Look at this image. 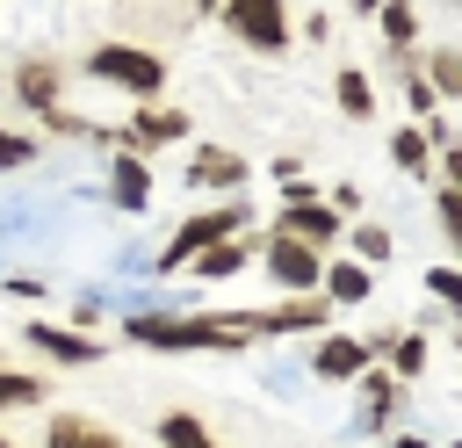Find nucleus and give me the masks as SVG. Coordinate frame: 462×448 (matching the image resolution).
<instances>
[{
	"mask_svg": "<svg viewBox=\"0 0 462 448\" xmlns=\"http://www.w3.org/2000/svg\"><path fill=\"white\" fill-rule=\"evenodd\" d=\"M123 332H130L137 347H166V354H231V347L260 340V311H195V318L137 311Z\"/></svg>",
	"mask_w": 462,
	"mask_h": 448,
	"instance_id": "f257e3e1",
	"label": "nucleus"
},
{
	"mask_svg": "<svg viewBox=\"0 0 462 448\" xmlns=\"http://www.w3.org/2000/svg\"><path fill=\"white\" fill-rule=\"evenodd\" d=\"M245 231V202L231 195V202H217V210H202V217H188L166 246H159V275H173V267H188L195 253H209V246H224V238H238Z\"/></svg>",
	"mask_w": 462,
	"mask_h": 448,
	"instance_id": "f03ea898",
	"label": "nucleus"
},
{
	"mask_svg": "<svg viewBox=\"0 0 462 448\" xmlns=\"http://www.w3.org/2000/svg\"><path fill=\"white\" fill-rule=\"evenodd\" d=\"M87 72L108 79V87H123V94H137V101H152V94L166 87V58H152L144 43H101V51L87 58Z\"/></svg>",
	"mask_w": 462,
	"mask_h": 448,
	"instance_id": "7ed1b4c3",
	"label": "nucleus"
},
{
	"mask_svg": "<svg viewBox=\"0 0 462 448\" xmlns=\"http://www.w3.org/2000/svg\"><path fill=\"white\" fill-rule=\"evenodd\" d=\"M224 29L245 36L253 51H289V14H282L274 0H231V7H224Z\"/></svg>",
	"mask_w": 462,
	"mask_h": 448,
	"instance_id": "20e7f679",
	"label": "nucleus"
},
{
	"mask_svg": "<svg viewBox=\"0 0 462 448\" xmlns=\"http://www.w3.org/2000/svg\"><path fill=\"white\" fill-rule=\"evenodd\" d=\"M339 231H346V224H339L325 202H282V231H274V238H296V246L318 253V246H332Z\"/></svg>",
	"mask_w": 462,
	"mask_h": 448,
	"instance_id": "39448f33",
	"label": "nucleus"
},
{
	"mask_svg": "<svg viewBox=\"0 0 462 448\" xmlns=\"http://www.w3.org/2000/svg\"><path fill=\"white\" fill-rule=\"evenodd\" d=\"M267 275H274V289H318L325 260L310 246H296V238H267Z\"/></svg>",
	"mask_w": 462,
	"mask_h": 448,
	"instance_id": "423d86ee",
	"label": "nucleus"
},
{
	"mask_svg": "<svg viewBox=\"0 0 462 448\" xmlns=\"http://www.w3.org/2000/svg\"><path fill=\"white\" fill-rule=\"evenodd\" d=\"M29 347H43L58 369H87V361H101V347H94L87 332H72V325H43V318L29 325Z\"/></svg>",
	"mask_w": 462,
	"mask_h": 448,
	"instance_id": "0eeeda50",
	"label": "nucleus"
},
{
	"mask_svg": "<svg viewBox=\"0 0 462 448\" xmlns=\"http://www.w3.org/2000/svg\"><path fill=\"white\" fill-rule=\"evenodd\" d=\"M58 87H65L58 58H22V65H14V94H22L36 116H51V108H58Z\"/></svg>",
	"mask_w": 462,
	"mask_h": 448,
	"instance_id": "6e6552de",
	"label": "nucleus"
},
{
	"mask_svg": "<svg viewBox=\"0 0 462 448\" xmlns=\"http://www.w3.org/2000/svg\"><path fill=\"white\" fill-rule=\"evenodd\" d=\"M173 137H188V116L180 108H137L130 116V130H123V152H137V145H173Z\"/></svg>",
	"mask_w": 462,
	"mask_h": 448,
	"instance_id": "1a4fd4ad",
	"label": "nucleus"
},
{
	"mask_svg": "<svg viewBox=\"0 0 462 448\" xmlns=\"http://www.w3.org/2000/svg\"><path fill=\"white\" fill-rule=\"evenodd\" d=\"M43 448H123V434H116V426H94V419H79V412H58V419L43 426Z\"/></svg>",
	"mask_w": 462,
	"mask_h": 448,
	"instance_id": "9d476101",
	"label": "nucleus"
},
{
	"mask_svg": "<svg viewBox=\"0 0 462 448\" xmlns=\"http://www.w3.org/2000/svg\"><path fill=\"white\" fill-rule=\"evenodd\" d=\"M188 181H195V188H224V195H238L245 159H238V152H224V145H202V152H195V166H188Z\"/></svg>",
	"mask_w": 462,
	"mask_h": 448,
	"instance_id": "9b49d317",
	"label": "nucleus"
},
{
	"mask_svg": "<svg viewBox=\"0 0 462 448\" xmlns=\"http://www.w3.org/2000/svg\"><path fill=\"white\" fill-rule=\"evenodd\" d=\"M310 369H318V376H332V383H346V376H361V369H368V340H346V332H332V340L310 354Z\"/></svg>",
	"mask_w": 462,
	"mask_h": 448,
	"instance_id": "f8f14e48",
	"label": "nucleus"
},
{
	"mask_svg": "<svg viewBox=\"0 0 462 448\" xmlns=\"http://www.w3.org/2000/svg\"><path fill=\"white\" fill-rule=\"evenodd\" d=\"M318 325H325L318 296H282L274 311H260V332H318Z\"/></svg>",
	"mask_w": 462,
	"mask_h": 448,
	"instance_id": "ddd939ff",
	"label": "nucleus"
},
{
	"mask_svg": "<svg viewBox=\"0 0 462 448\" xmlns=\"http://www.w3.org/2000/svg\"><path fill=\"white\" fill-rule=\"evenodd\" d=\"M318 289H325L318 303H361V296L375 289V275H368V267H354V260H332V267L318 275Z\"/></svg>",
	"mask_w": 462,
	"mask_h": 448,
	"instance_id": "4468645a",
	"label": "nucleus"
},
{
	"mask_svg": "<svg viewBox=\"0 0 462 448\" xmlns=\"http://www.w3.org/2000/svg\"><path fill=\"white\" fill-rule=\"evenodd\" d=\"M108 173H116L108 188H116V202H123V210H144V202H152V181H144V159H137V152H116V166H108Z\"/></svg>",
	"mask_w": 462,
	"mask_h": 448,
	"instance_id": "2eb2a0df",
	"label": "nucleus"
},
{
	"mask_svg": "<svg viewBox=\"0 0 462 448\" xmlns=\"http://www.w3.org/2000/svg\"><path fill=\"white\" fill-rule=\"evenodd\" d=\"M419 79H426V94H433V101H455V94H462V51H433Z\"/></svg>",
	"mask_w": 462,
	"mask_h": 448,
	"instance_id": "dca6fc26",
	"label": "nucleus"
},
{
	"mask_svg": "<svg viewBox=\"0 0 462 448\" xmlns=\"http://www.w3.org/2000/svg\"><path fill=\"white\" fill-rule=\"evenodd\" d=\"M245 260H253V246H245V238H224V246H209V253H195V260H188V267H195V275H209V282H217V275H238V267H245Z\"/></svg>",
	"mask_w": 462,
	"mask_h": 448,
	"instance_id": "f3484780",
	"label": "nucleus"
},
{
	"mask_svg": "<svg viewBox=\"0 0 462 448\" xmlns=\"http://www.w3.org/2000/svg\"><path fill=\"white\" fill-rule=\"evenodd\" d=\"M375 29L397 43V51H411V36H419V7H404V0H390V7H375Z\"/></svg>",
	"mask_w": 462,
	"mask_h": 448,
	"instance_id": "a211bd4d",
	"label": "nucleus"
},
{
	"mask_svg": "<svg viewBox=\"0 0 462 448\" xmlns=\"http://www.w3.org/2000/svg\"><path fill=\"white\" fill-rule=\"evenodd\" d=\"M159 441H166V448H217V441H209V426H202V419H188V412H166V419H159Z\"/></svg>",
	"mask_w": 462,
	"mask_h": 448,
	"instance_id": "6ab92c4d",
	"label": "nucleus"
},
{
	"mask_svg": "<svg viewBox=\"0 0 462 448\" xmlns=\"http://www.w3.org/2000/svg\"><path fill=\"white\" fill-rule=\"evenodd\" d=\"M346 238H354V267H375V260H390V246H397L383 224H354Z\"/></svg>",
	"mask_w": 462,
	"mask_h": 448,
	"instance_id": "aec40b11",
	"label": "nucleus"
},
{
	"mask_svg": "<svg viewBox=\"0 0 462 448\" xmlns=\"http://www.w3.org/2000/svg\"><path fill=\"white\" fill-rule=\"evenodd\" d=\"M390 159H397V166H404V173H426V166H433V152H426V137H419V130H411V123H404V130H397V137H390Z\"/></svg>",
	"mask_w": 462,
	"mask_h": 448,
	"instance_id": "412c9836",
	"label": "nucleus"
},
{
	"mask_svg": "<svg viewBox=\"0 0 462 448\" xmlns=\"http://www.w3.org/2000/svg\"><path fill=\"white\" fill-rule=\"evenodd\" d=\"M14 405H43V383L22 369H0V412H14Z\"/></svg>",
	"mask_w": 462,
	"mask_h": 448,
	"instance_id": "4be33fe9",
	"label": "nucleus"
},
{
	"mask_svg": "<svg viewBox=\"0 0 462 448\" xmlns=\"http://www.w3.org/2000/svg\"><path fill=\"white\" fill-rule=\"evenodd\" d=\"M339 108H346V116H368V108H375L368 72H339Z\"/></svg>",
	"mask_w": 462,
	"mask_h": 448,
	"instance_id": "5701e85b",
	"label": "nucleus"
},
{
	"mask_svg": "<svg viewBox=\"0 0 462 448\" xmlns=\"http://www.w3.org/2000/svg\"><path fill=\"white\" fill-rule=\"evenodd\" d=\"M361 390H368V419H390V405H397V383H390L383 369H361Z\"/></svg>",
	"mask_w": 462,
	"mask_h": 448,
	"instance_id": "b1692460",
	"label": "nucleus"
},
{
	"mask_svg": "<svg viewBox=\"0 0 462 448\" xmlns=\"http://www.w3.org/2000/svg\"><path fill=\"white\" fill-rule=\"evenodd\" d=\"M440 238H462V188L440 181Z\"/></svg>",
	"mask_w": 462,
	"mask_h": 448,
	"instance_id": "393cba45",
	"label": "nucleus"
},
{
	"mask_svg": "<svg viewBox=\"0 0 462 448\" xmlns=\"http://www.w3.org/2000/svg\"><path fill=\"white\" fill-rule=\"evenodd\" d=\"M426 289H433L440 303H462V275H455V267H433V275H426Z\"/></svg>",
	"mask_w": 462,
	"mask_h": 448,
	"instance_id": "a878e982",
	"label": "nucleus"
},
{
	"mask_svg": "<svg viewBox=\"0 0 462 448\" xmlns=\"http://www.w3.org/2000/svg\"><path fill=\"white\" fill-rule=\"evenodd\" d=\"M29 159H36V145L14 137V130H0V166H29Z\"/></svg>",
	"mask_w": 462,
	"mask_h": 448,
	"instance_id": "bb28decb",
	"label": "nucleus"
},
{
	"mask_svg": "<svg viewBox=\"0 0 462 448\" xmlns=\"http://www.w3.org/2000/svg\"><path fill=\"white\" fill-rule=\"evenodd\" d=\"M390 448H426V441H419V434H397V441H390Z\"/></svg>",
	"mask_w": 462,
	"mask_h": 448,
	"instance_id": "cd10ccee",
	"label": "nucleus"
},
{
	"mask_svg": "<svg viewBox=\"0 0 462 448\" xmlns=\"http://www.w3.org/2000/svg\"><path fill=\"white\" fill-rule=\"evenodd\" d=\"M0 448H14V441H0Z\"/></svg>",
	"mask_w": 462,
	"mask_h": 448,
	"instance_id": "c85d7f7f",
	"label": "nucleus"
}]
</instances>
